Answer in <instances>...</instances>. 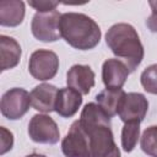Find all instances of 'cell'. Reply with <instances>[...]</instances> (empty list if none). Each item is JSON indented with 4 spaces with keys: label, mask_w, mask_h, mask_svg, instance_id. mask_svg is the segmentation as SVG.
I'll return each mask as SVG.
<instances>
[{
    "label": "cell",
    "mask_w": 157,
    "mask_h": 157,
    "mask_svg": "<svg viewBox=\"0 0 157 157\" xmlns=\"http://www.w3.org/2000/svg\"><path fill=\"white\" fill-rule=\"evenodd\" d=\"M78 120L88 136L92 157H113L120 153L114 142L110 117L97 103H87Z\"/></svg>",
    "instance_id": "cell-1"
},
{
    "label": "cell",
    "mask_w": 157,
    "mask_h": 157,
    "mask_svg": "<svg viewBox=\"0 0 157 157\" xmlns=\"http://www.w3.org/2000/svg\"><path fill=\"white\" fill-rule=\"evenodd\" d=\"M105 43L112 53L121 60L130 72L135 71L144 59V45L136 29L129 23H115L105 33Z\"/></svg>",
    "instance_id": "cell-2"
},
{
    "label": "cell",
    "mask_w": 157,
    "mask_h": 157,
    "mask_svg": "<svg viewBox=\"0 0 157 157\" xmlns=\"http://www.w3.org/2000/svg\"><path fill=\"white\" fill-rule=\"evenodd\" d=\"M60 32L64 40L75 49H93L101 40L102 32L97 22L80 12H65L60 18Z\"/></svg>",
    "instance_id": "cell-3"
},
{
    "label": "cell",
    "mask_w": 157,
    "mask_h": 157,
    "mask_svg": "<svg viewBox=\"0 0 157 157\" xmlns=\"http://www.w3.org/2000/svg\"><path fill=\"white\" fill-rule=\"evenodd\" d=\"M61 13L58 10L49 12H37L31 22V31L34 38L40 42H55L61 38L60 32Z\"/></svg>",
    "instance_id": "cell-4"
},
{
    "label": "cell",
    "mask_w": 157,
    "mask_h": 157,
    "mask_svg": "<svg viewBox=\"0 0 157 157\" xmlns=\"http://www.w3.org/2000/svg\"><path fill=\"white\" fill-rule=\"evenodd\" d=\"M59 69V58L53 50L38 49L34 50L28 60L29 74L39 81L53 78Z\"/></svg>",
    "instance_id": "cell-5"
},
{
    "label": "cell",
    "mask_w": 157,
    "mask_h": 157,
    "mask_svg": "<svg viewBox=\"0 0 157 157\" xmlns=\"http://www.w3.org/2000/svg\"><path fill=\"white\" fill-rule=\"evenodd\" d=\"M31 105V93L20 87L6 91L0 101L1 114L10 120H17L22 118L28 112Z\"/></svg>",
    "instance_id": "cell-6"
},
{
    "label": "cell",
    "mask_w": 157,
    "mask_h": 157,
    "mask_svg": "<svg viewBox=\"0 0 157 157\" xmlns=\"http://www.w3.org/2000/svg\"><path fill=\"white\" fill-rule=\"evenodd\" d=\"M28 135L37 144L54 145L60 139V131L55 120L47 114H36L28 123Z\"/></svg>",
    "instance_id": "cell-7"
},
{
    "label": "cell",
    "mask_w": 157,
    "mask_h": 157,
    "mask_svg": "<svg viewBox=\"0 0 157 157\" xmlns=\"http://www.w3.org/2000/svg\"><path fill=\"white\" fill-rule=\"evenodd\" d=\"M61 151L65 157H92L90 140L80 124L75 120L61 141Z\"/></svg>",
    "instance_id": "cell-8"
},
{
    "label": "cell",
    "mask_w": 157,
    "mask_h": 157,
    "mask_svg": "<svg viewBox=\"0 0 157 157\" xmlns=\"http://www.w3.org/2000/svg\"><path fill=\"white\" fill-rule=\"evenodd\" d=\"M148 110L147 98L139 92H129L125 94V98L120 105L118 115L121 121L125 123H141Z\"/></svg>",
    "instance_id": "cell-9"
},
{
    "label": "cell",
    "mask_w": 157,
    "mask_h": 157,
    "mask_svg": "<svg viewBox=\"0 0 157 157\" xmlns=\"http://www.w3.org/2000/svg\"><path fill=\"white\" fill-rule=\"evenodd\" d=\"M94 71L88 65H72L66 74L67 87L77 91L81 94H88L94 86Z\"/></svg>",
    "instance_id": "cell-10"
},
{
    "label": "cell",
    "mask_w": 157,
    "mask_h": 157,
    "mask_svg": "<svg viewBox=\"0 0 157 157\" xmlns=\"http://www.w3.org/2000/svg\"><path fill=\"white\" fill-rule=\"evenodd\" d=\"M130 74L128 66L119 59H107L102 66V80L107 88H121Z\"/></svg>",
    "instance_id": "cell-11"
},
{
    "label": "cell",
    "mask_w": 157,
    "mask_h": 157,
    "mask_svg": "<svg viewBox=\"0 0 157 157\" xmlns=\"http://www.w3.org/2000/svg\"><path fill=\"white\" fill-rule=\"evenodd\" d=\"M59 88L50 83H40L31 91L32 107L42 113L55 112V103Z\"/></svg>",
    "instance_id": "cell-12"
},
{
    "label": "cell",
    "mask_w": 157,
    "mask_h": 157,
    "mask_svg": "<svg viewBox=\"0 0 157 157\" xmlns=\"http://www.w3.org/2000/svg\"><path fill=\"white\" fill-rule=\"evenodd\" d=\"M81 104H82L81 93H78L77 91L70 87L60 88L56 97L55 112L63 118H71L77 113Z\"/></svg>",
    "instance_id": "cell-13"
},
{
    "label": "cell",
    "mask_w": 157,
    "mask_h": 157,
    "mask_svg": "<svg viewBox=\"0 0 157 157\" xmlns=\"http://www.w3.org/2000/svg\"><path fill=\"white\" fill-rule=\"evenodd\" d=\"M26 9L21 0H2L0 2V25L4 27H16L22 23Z\"/></svg>",
    "instance_id": "cell-14"
},
{
    "label": "cell",
    "mask_w": 157,
    "mask_h": 157,
    "mask_svg": "<svg viewBox=\"0 0 157 157\" xmlns=\"http://www.w3.org/2000/svg\"><path fill=\"white\" fill-rule=\"evenodd\" d=\"M21 45L20 43L9 36H0V55H1V71L13 69L18 65L21 59Z\"/></svg>",
    "instance_id": "cell-15"
},
{
    "label": "cell",
    "mask_w": 157,
    "mask_h": 157,
    "mask_svg": "<svg viewBox=\"0 0 157 157\" xmlns=\"http://www.w3.org/2000/svg\"><path fill=\"white\" fill-rule=\"evenodd\" d=\"M126 92L123 88H105L96 96L97 104L105 112L108 117L118 114Z\"/></svg>",
    "instance_id": "cell-16"
},
{
    "label": "cell",
    "mask_w": 157,
    "mask_h": 157,
    "mask_svg": "<svg viewBox=\"0 0 157 157\" xmlns=\"http://www.w3.org/2000/svg\"><path fill=\"white\" fill-rule=\"evenodd\" d=\"M140 137V123H125L121 130V147L125 152H131Z\"/></svg>",
    "instance_id": "cell-17"
},
{
    "label": "cell",
    "mask_w": 157,
    "mask_h": 157,
    "mask_svg": "<svg viewBox=\"0 0 157 157\" xmlns=\"http://www.w3.org/2000/svg\"><path fill=\"white\" fill-rule=\"evenodd\" d=\"M141 150L150 157H157V126L152 125L145 129L141 136Z\"/></svg>",
    "instance_id": "cell-18"
},
{
    "label": "cell",
    "mask_w": 157,
    "mask_h": 157,
    "mask_svg": "<svg viewBox=\"0 0 157 157\" xmlns=\"http://www.w3.org/2000/svg\"><path fill=\"white\" fill-rule=\"evenodd\" d=\"M140 81L146 92L157 94V64H152L147 66L141 72Z\"/></svg>",
    "instance_id": "cell-19"
},
{
    "label": "cell",
    "mask_w": 157,
    "mask_h": 157,
    "mask_svg": "<svg viewBox=\"0 0 157 157\" xmlns=\"http://www.w3.org/2000/svg\"><path fill=\"white\" fill-rule=\"evenodd\" d=\"M1 137H0V155H5L13 146V135L10 130L1 126L0 128Z\"/></svg>",
    "instance_id": "cell-20"
},
{
    "label": "cell",
    "mask_w": 157,
    "mask_h": 157,
    "mask_svg": "<svg viewBox=\"0 0 157 157\" xmlns=\"http://www.w3.org/2000/svg\"><path fill=\"white\" fill-rule=\"evenodd\" d=\"M28 5L32 6L34 10H37V12H49L56 10L59 2L53 0H29Z\"/></svg>",
    "instance_id": "cell-21"
},
{
    "label": "cell",
    "mask_w": 157,
    "mask_h": 157,
    "mask_svg": "<svg viewBox=\"0 0 157 157\" xmlns=\"http://www.w3.org/2000/svg\"><path fill=\"white\" fill-rule=\"evenodd\" d=\"M148 5L152 10V13L146 20V26L151 32H157V1H150Z\"/></svg>",
    "instance_id": "cell-22"
},
{
    "label": "cell",
    "mask_w": 157,
    "mask_h": 157,
    "mask_svg": "<svg viewBox=\"0 0 157 157\" xmlns=\"http://www.w3.org/2000/svg\"><path fill=\"white\" fill-rule=\"evenodd\" d=\"M26 157H47V156H44V155H40V153H31V155H27Z\"/></svg>",
    "instance_id": "cell-23"
},
{
    "label": "cell",
    "mask_w": 157,
    "mask_h": 157,
    "mask_svg": "<svg viewBox=\"0 0 157 157\" xmlns=\"http://www.w3.org/2000/svg\"><path fill=\"white\" fill-rule=\"evenodd\" d=\"M113 157H120V153H117L115 156H113Z\"/></svg>",
    "instance_id": "cell-24"
}]
</instances>
